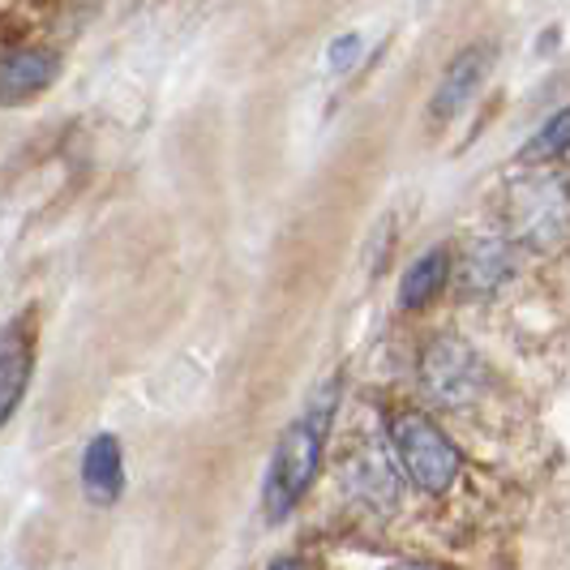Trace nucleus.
Returning a JSON list of instances; mask_svg holds the SVG:
<instances>
[{
  "label": "nucleus",
  "instance_id": "1",
  "mask_svg": "<svg viewBox=\"0 0 570 570\" xmlns=\"http://www.w3.org/2000/svg\"><path fill=\"white\" fill-rule=\"evenodd\" d=\"M335 382L322 386L314 395V403L305 407L301 421H292L271 455V468H266V481H262V507H266V519L279 523L287 519V511L309 493L317 468H322V451H326V433H331V416H335Z\"/></svg>",
  "mask_w": 570,
  "mask_h": 570
},
{
  "label": "nucleus",
  "instance_id": "2",
  "mask_svg": "<svg viewBox=\"0 0 570 570\" xmlns=\"http://www.w3.org/2000/svg\"><path fill=\"white\" fill-rule=\"evenodd\" d=\"M386 433H391V446H395L412 485L425 489V493H446L455 485L459 451L425 412H395L386 421Z\"/></svg>",
  "mask_w": 570,
  "mask_h": 570
},
{
  "label": "nucleus",
  "instance_id": "3",
  "mask_svg": "<svg viewBox=\"0 0 570 570\" xmlns=\"http://www.w3.org/2000/svg\"><path fill=\"white\" fill-rule=\"evenodd\" d=\"M421 382L442 407H463L468 400H476L485 370L476 361V352L455 335H442L425 347L421 356Z\"/></svg>",
  "mask_w": 570,
  "mask_h": 570
},
{
  "label": "nucleus",
  "instance_id": "4",
  "mask_svg": "<svg viewBox=\"0 0 570 570\" xmlns=\"http://www.w3.org/2000/svg\"><path fill=\"white\" fill-rule=\"evenodd\" d=\"M30 370H35V335L27 317H13L0 331V425H9L27 400Z\"/></svg>",
  "mask_w": 570,
  "mask_h": 570
},
{
  "label": "nucleus",
  "instance_id": "5",
  "mask_svg": "<svg viewBox=\"0 0 570 570\" xmlns=\"http://www.w3.org/2000/svg\"><path fill=\"white\" fill-rule=\"evenodd\" d=\"M489 65H493V48L489 43H472V48H463L455 60H451V69L442 73V82L433 90V120H451L455 112L468 108V99L481 90L485 82Z\"/></svg>",
  "mask_w": 570,
  "mask_h": 570
},
{
  "label": "nucleus",
  "instance_id": "6",
  "mask_svg": "<svg viewBox=\"0 0 570 570\" xmlns=\"http://www.w3.org/2000/svg\"><path fill=\"white\" fill-rule=\"evenodd\" d=\"M60 60L48 48H18L0 57V104H22L57 82Z\"/></svg>",
  "mask_w": 570,
  "mask_h": 570
},
{
  "label": "nucleus",
  "instance_id": "7",
  "mask_svg": "<svg viewBox=\"0 0 570 570\" xmlns=\"http://www.w3.org/2000/svg\"><path fill=\"white\" fill-rule=\"evenodd\" d=\"M343 485L356 502H370L377 511H391L400 502V476L391 472V463L377 455L373 446L352 451L343 463Z\"/></svg>",
  "mask_w": 570,
  "mask_h": 570
},
{
  "label": "nucleus",
  "instance_id": "8",
  "mask_svg": "<svg viewBox=\"0 0 570 570\" xmlns=\"http://www.w3.org/2000/svg\"><path fill=\"white\" fill-rule=\"evenodd\" d=\"M125 489V455L112 433L90 438V446L82 451V493L95 507H112Z\"/></svg>",
  "mask_w": 570,
  "mask_h": 570
},
{
  "label": "nucleus",
  "instance_id": "9",
  "mask_svg": "<svg viewBox=\"0 0 570 570\" xmlns=\"http://www.w3.org/2000/svg\"><path fill=\"white\" fill-rule=\"evenodd\" d=\"M446 275H451V257H446V249H429V254H421L407 271H403L400 305L403 309H425L429 301L442 292Z\"/></svg>",
  "mask_w": 570,
  "mask_h": 570
},
{
  "label": "nucleus",
  "instance_id": "10",
  "mask_svg": "<svg viewBox=\"0 0 570 570\" xmlns=\"http://www.w3.org/2000/svg\"><path fill=\"white\" fill-rule=\"evenodd\" d=\"M567 146H570V108H562V112H553L541 129L528 138V146L519 150V164H544V159L562 155Z\"/></svg>",
  "mask_w": 570,
  "mask_h": 570
},
{
  "label": "nucleus",
  "instance_id": "11",
  "mask_svg": "<svg viewBox=\"0 0 570 570\" xmlns=\"http://www.w3.org/2000/svg\"><path fill=\"white\" fill-rule=\"evenodd\" d=\"M361 57V35H340L331 48H326V60H331V69L335 73H347L352 65Z\"/></svg>",
  "mask_w": 570,
  "mask_h": 570
}]
</instances>
